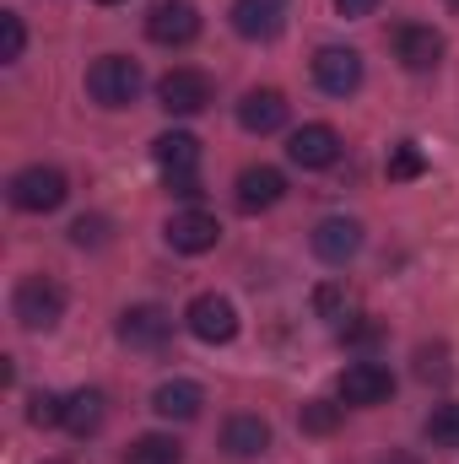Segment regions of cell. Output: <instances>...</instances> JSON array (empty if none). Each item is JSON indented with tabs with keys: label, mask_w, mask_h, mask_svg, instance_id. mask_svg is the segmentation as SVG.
I'll return each instance as SVG.
<instances>
[{
	"label": "cell",
	"mask_w": 459,
	"mask_h": 464,
	"mask_svg": "<svg viewBox=\"0 0 459 464\" xmlns=\"http://www.w3.org/2000/svg\"><path fill=\"white\" fill-rule=\"evenodd\" d=\"M11 314H16L22 330L49 335V330L65 319V292H60L49 276H27V281H16V292H11Z\"/></svg>",
	"instance_id": "cell-1"
},
{
	"label": "cell",
	"mask_w": 459,
	"mask_h": 464,
	"mask_svg": "<svg viewBox=\"0 0 459 464\" xmlns=\"http://www.w3.org/2000/svg\"><path fill=\"white\" fill-rule=\"evenodd\" d=\"M141 87H146V76H141V65L124 60V54H103V60H93V71H87V92H93V103H103V109L135 103Z\"/></svg>",
	"instance_id": "cell-2"
},
{
	"label": "cell",
	"mask_w": 459,
	"mask_h": 464,
	"mask_svg": "<svg viewBox=\"0 0 459 464\" xmlns=\"http://www.w3.org/2000/svg\"><path fill=\"white\" fill-rule=\"evenodd\" d=\"M65 195H71L65 173H60V168H44V162L22 168V173L11 179V206H16V211H33V217L60 211V206H65Z\"/></svg>",
	"instance_id": "cell-3"
},
{
	"label": "cell",
	"mask_w": 459,
	"mask_h": 464,
	"mask_svg": "<svg viewBox=\"0 0 459 464\" xmlns=\"http://www.w3.org/2000/svg\"><path fill=\"white\" fill-rule=\"evenodd\" d=\"M184 324H190L195 341H206V346H228L232 335H238V308H232L222 292H200V297L184 308Z\"/></svg>",
	"instance_id": "cell-4"
},
{
	"label": "cell",
	"mask_w": 459,
	"mask_h": 464,
	"mask_svg": "<svg viewBox=\"0 0 459 464\" xmlns=\"http://www.w3.org/2000/svg\"><path fill=\"white\" fill-rule=\"evenodd\" d=\"M211 98H217L211 76L206 71H190V65H179V71H168L157 82V103L168 114H200V109H211Z\"/></svg>",
	"instance_id": "cell-5"
},
{
	"label": "cell",
	"mask_w": 459,
	"mask_h": 464,
	"mask_svg": "<svg viewBox=\"0 0 459 464\" xmlns=\"http://www.w3.org/2000/svg\"><path fill=\"white\" fill-rule=\"evenodd\" d=\"M314 82H319V92H330V98H351V92L362 87V54L346 49V44H325V49L314 54Z\"/></svg>",
	"instance_id": "cell-6"
},
{
	"label": "cell",
	"mask_w": 459,
	"mask_h": 464,
	"mask_svg": "<svg viewBox=\"0 0 459 464\" xmlns=\"http://www.w3.org/2000/svg\"><path fill=\"white\" fill-rule=\"evenodd\" d=\"M336 394H341L346 405L367 411V405H384V400L395 394V378H389V367H378V362H351L341 372V383H336Z\"/></svg>",
	"instance_id": "cell-7"
},
{
	"label": "cell",
	"mask_w": 459,
	"mask_h": 464,
	"mask_svg": "<svg viewBox=\"0 0 459 464\" xmlns=\"http://www.w3.org/2000/svg\"><path fill=\"white\" fill-rule=\"evenodd\" d=\"M146 33H151V44H168V49L195 44V33H200V11H195L190 0H157L151 16H146Z\"/></svg>",
	"instance_id": "cell-8"
},
{
	"label": "cell",
	"mask_w": 459,
	"mask_h": 464,
	"mask_svg": "<svg viewBox=\"0 0 459 464\" xmlns=\"http://www.w3.org/2000/svg\"><path fill=\"white\" fill-rule=\"evenodd\" d=\"M151 162L162 168L168 184H173V179H195V168H200V140H195L190 130H168V135L151 140Z\"/></svg>",
	"instance_id": "cell-9"
},
{
	"label": "cell",
	"mask_w": 459,
	"mask_h": 464,
	"mask_svg": "<svg viewBox=\"0 0 459 464\" xmlns=\"http://www.w3.org/2000/svg\"><path fill=\"white\" fill-rule=\"evenodd\" d=\"M314 254H319L325 265L356 259V254H362V222H351V217H325V222L314 227Z\"/></svg>",
	"instance_id": "cell-10"
},
{
	"label": "cell",
	"mask_w": 459,
	"mask_h": 464,
	"mask_svg": "<svg viewBox=\"0 0 459 464\" xmlns=\"http://www.w3.org/2000/svg\"><path fill=\"white\" fill-rule=\"evenodd\" d=\"M287 157L298 162V168H330L336 157H341V135L330 130V124H303L292 140H287Z\"/></svg>",
	"instance_id": "cell-11"
},
{
	"label": "cell",
	"mask_w": 459,
	"mask_h": 464,
	"mask_svg": "<svg viewBox=\"0 0 459 464\" xmlns=\"http://www.w3.org/2000/svg\"><path fill=\"white\" fill-rule=\"evenodd\" d=\"M281 195H287L281 168H265V162H259V168H243V173H238V195H232V200H238V211L254 217V211H270Z\"/></svg>",
	"instance_id": "cell-12"
},
{
	"label": "cell",
	"mask_w": 459,
	"mask_h": 464,
	"mask_svg": "<svg viewBox=\"0 0 459 464\" xmlns=\"http://www.w3.org/2000/svg\"><path fill=\"white\" fill-rule=\"evenodd\" d=\"M395 60H400L405 71H433V65L444 60V38H438L433 27L405 22V27H395Z\"/></svg>",
	"instance_id": "cell-13"
},
{
	"label": "cell",
	"mask_w": 459,
	"mask_h": 464,
	"mask_svg": "<svg viewBox=\"0 0 459 464\" xmlns=\"http://www.w3.org/2000/svg\"><path fill=\"white\" fill-rule=\"evenodd\" d=\"M238 124H243L249 135H270V130H281V124H287V98H281L276 87H254V92H243V103H238Z\"/></svg>",
	"instance_id": "cell-14"
},
{
	"label": "cell",
	"mask_w": 459,
	"mask_h": 464,
	"mask_svg": "<svg viewBox=\"0 0 459 464\" xmlns=\"http://www.w3.org/2000/svg\"><path fill=\"white\" fill-rule=\"evenodd\" d=\"M217 237H222V222L211 211H179L168 222V243L179 254H206V248H217Z\"/></svg>",
	"instance_id": "cell-15"
},
{
	"label": "cell",
	"mask_w": 459,
	"mask_h": 464,
	"mask_svg": "<svg viewBox=\"0 0 459 464\" xmlns=\"http://www.w3.org/2000/svg\"><path fill=\"white\" fill-rule=\"evenodd\" d=\"M168 330H173V319L157 303H141V308H124L119 314V341L124 346H162Z\"/></svg>",
	"instance_id": "cell-16"
},
{
	"label": "cell",
	"mask_w": 459,
	"mask_h": 464,
	"mask_svg": "<svg viewBox=\"0 0 459 464\" xmlns=\"http://www.w3.org/2000/svg\"><path fill=\"white\" fill-rule=\"evenodd\" d=\"M200 405H206V389L190 383V378H168V383H157V394H151V411H157L162 421H195Z\"/></svg>",
	"instance_id": "cell-17"
},
{
	"label": "cell",
	"mask_w": 459,
	"mask_h": 464,
	"mask_svg": "<svg viewBox=\"0 0 459 464\" xmlns=\"http://www.w3.org/2000/svg\"><path fill=\"white\" fill-rule=\"evenodd\" d=\"M232 33L254 38V44H270L281 33V5L276 0H232Z\"/></svg>",
	"instance_id": "cell-18"
},
{
	"label": "cell",
	"mask_w": 459,
	"mask_h": 464,
	"mask_svg": "<svg viewBox=\"0 0 459 464\" xmlns=\"http://www.w3.org/2000/svg\"><path fill=\"white\" fill-rule=\"evenodd\" d=\"M222 449H228L232 459L265 454V449H270V421H265V416H232L228 427H222Z\"/></svg>",
	"instance_id": "cell-19"
},
{
	"label": "cell",
	"mask_w": 459,
	"mask_h": 464,
	"mask_svg": "<svg viewBox=\"0 0 459 464\" xmlns=\"http://www.w3.org/2000/svg\"><path fill=\"white\" fill-rule=\"evenodd\" d=\"M65 427H71L76 438L98 432V427H103V394H98V389H76V394L65 400Z\"/></svg>",
	"instance_id": "cell-20"
},
{
	"label": "cell",
	"mask_w": 459,
	"mask_h": 464,
	"mask_svg": "<svg viewBox=\"0 0 459 464\" xmlns=\"http://www.w3.org/2000/svg\"><path fill=\"white\" fill-rule=\"evenodd\" d=\"M124 464H184V449H179L168 432H146V438L130 443Z\"/></svg>",
	"instance_id": "cell-21"
},
{
	"label": "cell",
	"mask_w": 459,
	"mask_h": 464,
	"mask_svg": "<svg viewBox=\"0 0 459 464\" xmlns=\"http://www.w3.org/2000/svg\"><path fill=\"white\" fill-rule=\"evenodd\" d=\"M384 173H389V184H411V179H422V173H427V157H422V146H416V140H400V146L389 151Z\"/></svg>",
	"instance_id": "cell-22"
},
{
	"label": "cell",
	"mask_w": 459,
	"mask_h": 464,
	"mask_svg": "<svg viewBox=\"0 0 459 464\" xmlns=\"http://www.w3.org/2000/svg\"><path fill=\"white\" fill-rule=\"evenodd\" d=\"M427 438L438 443V449H459V405H433V416H427Z\"/></svg>",
	"instance_id": "cell-23"
},
{
	"label": "cell",
	"mask_w": 459,
	"mask_h": 464,
	"mask_svg": "<svg viewBox=\"0 0 459 464\" xmlns=\"http://www.w3.org/2000/svg\"><path fill=\"white\" fill-rule=\"evenodd\" d=\"M298 421H303V432L325 438V432H336V427H341V405H330V400H308Z\"/></svg>",
	"instance_id": "cell-24"
},
{
	"label": "cell",
	"mask_w": 459,
	"mask_h": 464,
	"mask_svg": "<svg viewBox=\"0 0 459 464\" xmlns=\"http://www.w3.org/2000/svg\"><path fill=\"white\" fill-rule=\"evenodd\" d=\"M22 44H27L22 16H16V11H0V60H5V65H11V60H22Z\"/></svg>",
	"instance_id": "cell-25"
},
{
	"label": "cell",
	"mask_w": 459,
	"mask_h": 464,
	"mask_svg": "<svg viewBox=\"0 0 459 464\" xmlns=\"http://www.w3.org/2000/svg\"><path fill=\"white\" fill-rule=\"evenodd\" d=\"M27 421H33V427H65V400H60V394H33Z\"/></svg>",
	"instance_id": "cell-26"
},
{
	"label": "cell",
	"mask_w": 459,
	"mask_h": 464,
	"mask_svg": "<svg viewBox=\"0 0 459 464\" xmlns=\"http://www.w3.org/2000/svg\"><path fill=\"white\" fill-rule=\"evenodd\" d=\"M314 308H319V319H346V314H351V292L336 286V281H325V286L314 292Z\"/></svg>",
	"instance_id": "cell-27"
},
{
	"label": "cell",
	"mask_w": 459,
	"mask_h": 464,
	"mask_svg": "<svg viewBox=\"0 0 459 464\" xmlns=\"http://www.w3.org/2000/svg\"><path fill=\"white\" fill-rule=\"evenodd\" d=\"M416 372L422 378H444L449 367H444V351H416Z\"/></svg>",
	"instance_id": "cell-28"
},
{
	"label": "cell",
	"mask_w": 459,
	"mask_h": 464,
	"mask_svg": "<svg viewBox=\"0 0 459 464\" xmlns=\"http://www.w3.org/2000/svg\"><path fill=\"white\" fill-rule=\"evenodd\" d=\"M71 237H76V243L87 248V243H98V237H103V222H98V217H82V222L71 227Z\"/></svg>",
	"instance_id": "cell-29"
},
{
	"label": "cell",
	"mask_w": 459,
	"mask_h": 464,
	"mask_svg": "<svg viewBox=\"0 0 459 464\" xmlns=\"http://www.w3.org/2000/svg\"><path fill=\"white\" fill-rule=\"evenodd\" d=\"M373 5H378V0H336V11L351 16V22H356V16H373Z\"/></svg>",
	"instance_id": "cell-30"
},
{
	"label": "cell",
	"mask_w": 459,
	"mask_h": 464,
	"mask_svg": "<svg viewBox=\"0 0 459 464\" xmlns=\"http://www.w3.org/2000/svg\"><path fill=\"white\" fill-rule=\"evenodd\" d=\"M168 189H173L179 200H200V195H206V189H200V179H173Z\"/></svg>",
	"instance_id": "cell-31"
},
{
	"label": "cell",
	"mask_w": 459,
	"mask_h": 464,
	"mask_svg": "<svg viewBox=\"0 0 459 464\" xmlns=\"http://www.w3.org/2000/svg\"><path fill=\"white\" fill-rule=\"evenodd\" d=\"M384 464H416V459L411 454H395V459H384Z\"/></svg>",
	"instance_id": "cell-32"
},
{
	"label": "cell",
	"mask_w": 459,
	"mask_h": 464,
	"mask_svg": "<svg viewBox=\"0 0 459 464\" xmlns=\"http://www.w3.org/2000/svg\"><path fill=\"white\" fill-rule=\"evenodd\" d=\"M98 5H119V0H98Z\"/></svg>",
	"instance_id": "cell-33"
},
{
	"label": "cell",
	"mask_w": 459,
	"mask_h": 464,
	"mask_svg": "<svg viewBox=\"0 0 459 464\" xmlns=\"http://www.w3.org/2000/svg\"><path fill=\"white\" fill-rule=\"evenodd\" d=\"M449 5H454V11H459V0H449Z\"/></svg>",
	"instance_id": "cell-34"
}]
</instances>
